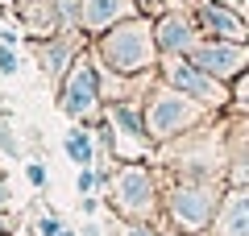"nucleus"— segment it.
Instances as JSON below:
<instances>
[{"instance_id": "nucleus-6", "label": "nucleus", "mask_w": 249, "mask_h": 236, "mask_svg": "<svg viewBox=\"0 0 249 236\" xmlns=\"http://www.w3.org/2000/svg\"><path fill=\"white\" fill-rule=\"evenodd\" d=\"M175 216L183 219L187 228L208 224V216H212V195L208 191H178L175 195Z\"/></svg>"}, {"instance_id": "nucleus-12", "label": "nucleus", "mask_w": 249, "mask_h": 236, "mask_svg": "<svg viewBox=\"0 0 249 236\" xmlns=\"http://www.w3.org/2000/svg\"><path fill=\"white\" fill-rule=\"evenodd\" d=\"M162 46L166 50H178V46H187V25L178 17H170L166 25H162Z\"/></svg>"}, {"instance_id": "nucleus-11", "label": "nucleus", "mask_w": 249, "mask_h": 236, "mask_svg": "<svg viewBox=\"0 0 249 236\" xmlns=\"http://www.w3.org/2000/svg\"><path fill=\"white\" fill-rule=\"evenodd\" d=\"M67 153H71L79 166H88V162H91V141H88V133H79V129L67 133Z\"/></svg>"}, {"instance_id": "nucleus-13", "label": "nucleus", "mask_w": 249, "mask_h": 236, "mask_svg": "<svg viewBox=\"0 0 249 236\" xmlns=\"http://www.w3.org/2000/svg\"><path fill=\"white\" fill-rule=\"evenodd\" d=\"M58 232H62V224H58L54 216H46V219H42V236H58Z\"/></svg>"}, {"instance_id": "nucleus-2", "label": "nucleus", "mask_w": 249, "mask_h": 236, "mask_svg": "<svg viewBox=\"0 0 249 236\" xmlns=\"http://www.w3.org/2000/svg\"><path fill=\"white\" fill-rule=\"evenodd\" d=\"M67 112L71 116H83L96 108V70L88 67V62H79V67L71 70V83H67Z\"/></svg>"}, {"instance_id": "nucleus-9", "label": "nucleus", "mask_w": 249, "mask_h": 236, "mask_svg": "<svg viewBox=\"0 0 249 236\" xmlns=\"http://www.w3.org/2000/svg\"><path fill=\"white\" fill-rule=\"evenodd\" d=\"M121 13H124V0H88L83 25H88V29H104L108 21H116Z\"/></svg>"}, {"instance_id": "nucleus-17", "label": "nucleus", "mask_w": 249, "mask_h": 236, "mask_svg": "<svg viewBox=\"0 0 249 236\" xmlns=\"http://www.w3.org/2000/svg\"><path fill=\"white\" fill-rule=\"evenodd\" d=\"M0 149H17V145H13V137L4 133V124H0Z\"/></svg>"}, {"instance_id": "nucleus-14", "label": "nucleus", "mask_w": 249, "mask_h": 236, "mask_svg": "<svg viewBox=\"0 0 249 236\" xmlns=\"http://www.w3.org/2000/svg\"><path fill=\"white\" fill-rule=\"evenodd\" d=\"M0 70H4V75H13V70H17V58H13L9 50H0Z\"/></svg>"}, {"instance_id": "nucleus-7", "label": "nucleus", "mask_w": 249, "mask_h": 236, "mask_svg": "<svg viewBox=\"0 0 249 236\" xmlns=\"http://www.w3.org/2000/svg\"><path fill=\"white\" fill-rule=\"evenodd\" d=\"M170 79H175V87H183L187 96H199V100H220V87H216L208 75H199L196 67H175L170 70Z\"/></svg>"}, {"instance_id": "nucleus-1", "label": "nucleus", "mask_w": 249, "mask_h": 236, "mask_svg": "<svg viewBox=\"0 0 249 236\" xmlns=\"http://www.w3.org/2000/svg\"><path fill=\"white\" fill-rule=\"evenodd\" d=\"M150 54H154V42L145 25H124L112 37H104V58L116 70H142L150 62Z\"/></svg>"}, {"instance_id": "nucleus-10", "label": "nucleus", "mask_w": 249, "mask_h": 236, "mask_svg": "<svg viewBox=\"0 0 249 236\" xmlns=\"http://www.w3.org/2000/svg\"><path fill=\"white\" fill-rule=\"evenodd\" d=\"M204 17H208V25H212L216 34H224V37H241V34H245V25H241V21L232 17L229 9H216V4H208Z\"/></svg>"}, {"instance_id": "nucleus-15", "label": "nucleus", "mask_w": 249, "mask_h": 236, "mask_svg": "<svg viewBox=\"0 0 249 236\" xmlns=\"http://www.w3.org/2000/svg\"><path fill=\"white\" fill-rule=\"evenodd\" d=\"M91 186H96V174L91 170H79V191H91Z\"/></svg>"}, {"instance_id": "nucleus-8", "label": "nucleus", "mask_w": 249, "mask_h": 236, "mask_svg": "<svg viewBox=\"0 0 249 236\" xmlns=\"http://www.w3.org/2000/svg\"><path fill=\"white\" fill-rule=\"evenodd\" d=\"M220 224H224V236H249V195H232Z\"/></svg>"}, {"instance_id": "nucleus-18", "label": "nucleus", "mask_w": 249, "mask_h": 236, "mask_svg": "<svg viewBox=\"0 0 249 236\" xmlns=\"http://www.w3.org/2000/svg\"><path fill=\"white\" fill-rule=\"evenodd\" d=\"M129 236H154V232H150V228H133V232H129Z\"/></svg>"}, {"instance_id": "nucleus-19", "label": "nucleus", "mask_w": 249, "mask_h": 236, "mask_svg": "<svg viewBox=\"0 0 249 236\" xmlns=\"http://www.w3.org/2000/svg\"><path fill=\"white\" fill-rule=\"evenodd\" d=\"M58 236H71V232H58Z\"/></svg>"}, {"instance_id": "nucleus-3", "label": "nucleus", "mask_w": 249, "mask_h": 236, "mask_svg": "<svg viewBox=\"0 0 249 236\" xmlns=\"http://www.w3.org/2000/svg\"><path fill=\"white\" fill-rule=\"evenodd\" d=\"M187 120H191V104H187V100H178V96H158V100H154V108H150V129L158 133V137L183 129Z\"/></svg>"}, {"instance_id": "nucleus-16", "label": "nucleus", "mask_w": 249, "mask_h": 236, "mask_svg": "<svg viewBox=\"0 0 249 236\" xmlns=\"http://www.w3.org/2000/svg\"><path fill=\"white\" fill-rule=\"evenodd\" d=\"M29 183L42 186V183H46V170H42V166H29Z\"/></svg>"}, {"instance_id": "nucleus-4", "label": "nucleus", "mask_w": 249, "mask_h": 236, "mask_svg": "<svg viewBox=\"0 0 249 236\" xmlns=\"http://www.w3.org/2000/svg\"><path fill=\"white\" fill-rule=\"evenodd\" d=\"M196 67L208 70V75H237L241 67H245V50H237V46H204V50H196Z\"/></svg>"}, {"instance_id": "nucleus-5", "label": "nucleus", "mask_w": 249, "mask_h": 236, "mask_svg": "<svg viewBox=\"0 0 249 236\" xmlns=\"http://www.w3.org/2000/svg\"><path fill=\"white\" fill-rule=\"evenodd\" d=\"M116 191H121V203L129 211H145L150 207V174H145V170L129 166L121 174V183H116Z\"/></svg>"}]
</instances>
